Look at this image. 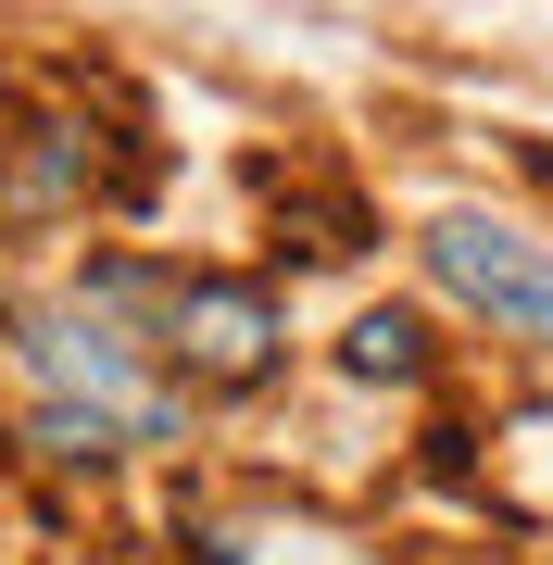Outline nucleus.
<instances>
[{
  "label": "nucleus",
  "instance_id": "f257e3e1",
  "mask_svg": "<svg viewBox=\"0 0 553 565\" xmlns=\"http://www.w3.org/2000/svg\"><path fill=\"white\" fill-rule=\"evenodd\" d=\"M415 252H428V277L466 315H491L503 340L553 352V239H529V226H503V214H440Z\"/></svg>",
  "mask_w": 553,
  "mask_h": 565
},
{
  "label": "nucleus",
  "instance_id": "f03ea898",
  "mask_svg": "<svg viewBox=\"0 0 553 565\" xmlns=\"http://www.w3.org/2000/svg\"><path fill=\"white\" fill-rule=\"evenodd\" d=\"M177 364H202V377H265V364H277L265 289H189V302H177Z\"/></svg>",
  "mask_w": 553,
  "mask_h": 565
},
{
  "label": "nucleus",
  "instance_id": "7ed1b4c3",
  "mask_svg": "<svg viewBox=\"0 0 553 565\" xmlns=\"http://www.w3.org/2000/svg\"><path fill=\"white\" fill-rule=\"evenodd\" d=\"M352 377H428V327L415 315H365L352 327Z\"/></svg>",
  "mask_w": 553,
  "mask_h": 565
}]
</instances>
